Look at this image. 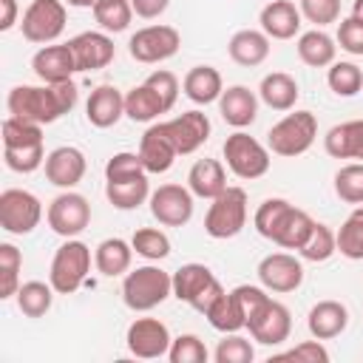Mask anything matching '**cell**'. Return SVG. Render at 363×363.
Wrapping results in <instances>:
<instances>
[{"label": "cell", "mask_w": 363, "mask_h": 363, "mask_svg": "<svg viewBox=\"0 0 363 363\" xmlns=\"http://www.w3.org/2000/svg\"><path fill=\"white\" fill-rule=\"evenodd\" d=\"M79 99V91L74 79L68 82H43V85H14L6 96V108L11 116L37 122V125H51L62 119L65 113L74 111Z\"/></svg>", "instance_id": "cell-1"}, {"label": "cell", "mask_w": 363, "mask_h": 363, "mask_svg": "<svg viewBox=\"0 0 363 363\" xmlns=\"http://www.w3.org/2000/svg\"><path fill=\"white\" fill-rule=\"evenodd\" d=\"M252 224L261 238L298 252L303 247V241L309 238L315 218L306 210L289 204L286 199H264L252 216Z\"/></svg>", "instance_id": "cell-2"}, {"label": "cell", "mask_w": 363, "mask_h": 363, "mask_svg": "<svg viewBox=\"0 0 363 363\" xmlns=\"http://www.w3.org/2000/svg\"><path fill=\"white\" fill-rule=\"evenodd\" d=\"M170 295H173V272H164L162 267L145 264L128 269L122 278V301L130 312H150L162 306Z\"/></svg>", "instance_id": "cell-3"}, {"label": "cell", "mask_w": 363, "mask_h": 363, "mask_svg": "<svg viewBox=\"0 0 363 363\" xmlns=\"http://www.w3.org/2000/svg\"><path fill=\"white\" fill-rule=\"evenodd\" d=\"M315 136H318V119H315V113L312 111H295V113H286L284 119H278L269 128L267 147L275 156L295 159V156H303L315 145Z\"/></svg>", "instance_id": "cell-4"}, {"label": "cell", "mask_w": 363, "mask_h": 363, "mask_svg": "<svg viewBox=\"0 0 363 363\" xmlns=\"http://www.w3.org/2000/svg\"><path fill=\"white\" fill-rule=\"evenodd\" d=\"M91 272V247L79 238H65V244L57 247L48 269V284L57 289V295H74Z\"/></svg>", "instance_id": "cell-5"}, {"label": "cell", "mask_w": 363, "mask_h": 363, "mask_svg": "<svg viewBox=\"0 0 363 363\" xmlns=\"http://www.w3.org/2000/svg\"><path fill=\"white\" fill-rule=\"evenodd\" d=\"M221 292H224V286L218 284V278L213 275V269L207 264L190 261L173 272V298H179L182 303L193 306L201 315L218 301Z\"/></svg>", "instance_id": "cell-6"}, {"label": "cell", "mask_w": 363, "mask_h": 363, "mask_svg": "<svg viewBox=\"0 0 363 363\" xmlns=\"http://www.w3.org/2000/svg\"><path fill=\"white\" fill-rule=\"evenodd\" d=\"M247 224V190L244 187H227L221 196H216L204 216V233L210 238H235Z\"/></svg>", "instance_id": "cell-7"}, {"label": "cell", "mask_w": 363, "mask_h": 363, "mask_svg": "<svg viewBox=\"0 0 363 363\" xmlns=\"http://www.w3.org/2000/svg\"><path fill=\"white\" fill-rule=\"evenodd\" d=\"M224 162L230 167L233 176L244 179V182H252V179H261L267 170H269V147H264L255 136L244 133V130H235L224 139Z\"/></svg>", "instance_id": "cell-8"}, {"label": "cell", "mask_w": 363, "mask_h": 363, "mask_svg": "<svg viewBox=\"0 0 363 363\" xmlns=\"http://www.w3.org/2000/svg\"><path fill=\"white\" fill-rule=\"evenodd\" d=\"M68 23V11L62 0H31L28 9L23 11L20 31L28 43L34 45H51Z\"/></svg>", "instance_id": "cell-9"}, {"label": "cell", "mask_w": 363, "mask_h": 363, "mask_svg": "<svg viewBox=\"0 0 363 363\" xmlns=\"http://www.w3.org/2000/svg\"><path fill=\"white\" fill-rule=\"evenodd\" d=\"M182 45V34L173 26L156 23V26H145L136 34H130L128 40V54L142 62V65H156L170 60Z\"/></svg>", "instance_id": "cell-10"}, {"label": "cell", "mask_w": 363, "mask_h": 363, "mask_svg": "<svg viewBox=\"0 0 363 363\" xmlns=\"http://www.w3.org/2000/svg\"><path fill=\"white\" fill-rule=\"evenodd\" d=\"M43 218V201L31 190L9 187L0 193V227L9 235H28Z\"/></svg>", "instance_id": "cell-11"}, {"label": "cell", "mask_w": 363, "mask_h": 363, "mask_svg": "<svg viewBox=\"0 0 363 363\" xmlns=\"http://www.w3.org/2000/svg\"><path fill=\"white\" fill-rule=\"evenodd\" d=\"M45 221H48L51 233H57L62 238H77L91 224V204L82 193L62 190L60 196L51 199V204L45 210Z\"/></svg>", "instance_id": "cell-12"}, {"label": "cell", "mask_w": 363, "mask_h": 363, "mask_svg": "<svg viewBox=\"0 0 363 363\" xmlns=\"http://www.w3.org/2000/svg\"><path fill=\"white\" fill-rule=\"evenodd\" d=\"M247 332L261 346H281L289 340L292 332V315L281 301L267 298L247 320Z\"/></svg>", "instance_id": "cell-13"}, {"label": "cell", "mask_w": 363, "mask_h": 363, "mask_svg": "<svg viewBox=\"0 0 363 363\" xmlns=\"http://www.w3.org/2000/svg\"><path fill=\"white\" fill-rule=\"evenodd\" d=\"M170 329L159 320V318H136L128 332H125V346L133 357L142 360H156V357H167L170 352Z\"/></svg>", "instance_id": "cell-14"}, {"label": "cell", "mask_w": 363, "mask_h": 363, "mask_svg": "<svg viewBox=\"0 0 363 363\" xmlns=\"http://www.w3.org/2000/svg\"><path fill=\"white\" fill-rule=\"evenodd\" d=\"M193 193L190 187L182 184H159L147 204H150V216L162 224V227H184L193 218Z\"/></svg>", "instance_id": "cell-15"}, {"label": "cell", "mask_w": 363, "mask_h": 363, "mask_svg": "<svg viewBox=\"0 0 363 363\" xmlns=\"http://www.w3.org/2000/svg\"><path fill=\"white\" fill-rule=\"evenodd\" d=\"M258 281L267 292H295L303 284V264L289 252H269L258 261Z\"/></svg>", "instance_id": "cell-16"}, {"label": "cell", "mask_w": 363, "mask_h": 363, "mask_svg": "<svg viewBox=\"0 0 363 363\" xmlns=\"http://www.w3.org/2000/svg\"><path fill=\"white\" fill-rule=\"evenodd\" d=\"M162 130L170 136L179 156H190L210 139V119L204 111H184L182 116L162 122Z\"/></svg>", "instance_id": "cell-17"}, {"label": "cell", "mask_w": 363, "mask_h": 363, "mask_svg": "<svg viewBox=\"0 0 363 363\" xmlns=\"http://www.w3.org/2000/svg\"><path fill=\"white\" fill-rule=\"evenodd\" d=\"M45 179L54 184V187H60V190H74L79 182H82V176H85V170H88V162H85V153L79 150V147H74V145H60V147H54L48 156H45Z\"/></svg>", "instance_id": "cell-18"}, {"label": "cell", "mask_w": 363, "mask_h": 363, "mask_svg": "<svg viewBox=\"0 0 363 363\" xmlns=\"http://www.w3.org/2000/svg\"><path fill=\"white\" fill-rule=\"evenodd\" d=\"M31 71L37 74L40 82H68L77 74V60L68 43H51L43 45L34 57H31Z\"/></svg>", "instance_id": "cell-19"}, {"label": "cell", "mask_w": 363, "mask_h": 363, "mask_svg": "<svg viewBox=\"0 0 363 363\" xmlns=\"http://www.w3.org/2000/svg\"><path fill=\"white\" fill-rule=\"evenodd\" d=\"M68 45L74 51L77 71H99L116 54V45L108 37V31H79L77 37L68 40Z\"/></svg>", "instance_id": "cell-20"}, {"label": "cell", "mask_w": 363, "mask_h": 363, "mask_svg": "<svg viewBox=\"0 0 363 363\" xmlns=\"http://www.w3.org/2000/svg\"><path fill=\"white\" fill-rule=\"evenodd\" d=\"M218 113L235 130L250 128L255 122V116H258V96H255V91H250L247 85L224 88L221 96H218Z\"/></svg>", "instance_id": "cell-21"}, {"label": "cell", "mask_w": 363, "mask_h": 363, "mask_svg": "<svg viewBox=\"0 0 363 363\" xmlns=\"http://www.w3.org/2000/svg\"><path fill=\"white\" fill-rule=\"evenodd\" d=\"M301 17L303 14L292 0H269L261 9L258 23L269 40H292L301 31Z\"/></svg>", "instance_id": "cell-22"}, {"label": "cell", "mask_w": 363, "mask_h": 363, "mask_svg": "<svg viewBox=\"0 0 363 363\" xmlns=\"http://www.w3.org/2000/svg\"><path fill=\"white\" fill-rule=\"evenodd\" d=\"M139 159H142V164H145V170L147 173H167L170 167H173V162H176V147H173V142H170V136L162 130V122H156V125H150L145 133H142V139H139Z\"/></svg>", "instance_id": "cell-23"}, {"label": "cell", "mask_w": 363, "mask_h": 363, "mask_svg": "<svg viewBox=\"0 0 363 363\" xmlns=\"http://www.w3.org/2000/svg\"><path fill=\"white\" fill-rule=\"evenodd\" d=\"M85 116L94 128H113L125 116V94L113 85H96L85 102Z\"/></svg>", "instance_id": "cell-24"}, {"label": "cell", "mask_w": 363, "mask_h": 363, "mask_svg": "<svg viewBox=\"0 0 363 363\" xmlns=\"http://www.w3.org/2000/svg\"><path fill=\"white\" fill-rule=\"evenodd\" d=\"M346 326H349V309H346V303L332 301V298L318 301L306 315V329L318 340H332V337L343 335Z\"/></svg>", "instance_id": "cell-25"}, {"label": "cell", "mask_w": 363, "mask_h": 363, "mask_svg": "<svg viewBox=\"0 0 363 363\" xmlns=\"http://www.w3.org/2000/svg\"><path fill=\"white\" fill-rule=\"evenodd\" d=\"M269 37L261 31V28H241L230 37L227 43V54L235 65H244V68H255L261 65L267 57H269Z\"/></svg>", "instance_id": "cell-26"}, {"label": "cell", "mask_w": 363, "mask_h": 363, "mask_svg": "<svg viewBox=\"0 0 363 363\" xmlns=\"http://www.w3.org/2000/svg\"><path fill=\"white\" fill-rule=\"evenodd\" d=\"M323 150L332 159H360L363 162V119H349L332 125L323 136Z\"/></svg>", "instance_id": "cell-27"}, {"label": "cell", "mask_w": 363, "mask_h": 363, "mask_svg": "<svg viewBox=\"0 0 363 363\" xmlns=\"http://www.w3.org/2000/svg\"><path fill=\"white\" fill-rule=\"evenodd\" d=\"M187 187L196 199H216L221 196L230 184H227V170L218 159H199L193 162V167L187 170Z\"/></svg>", "instance_id": "cell-28"}, {"label": "cell", "mask_w": 363, "mask_h": 363, "mask_svg": "<svg viewBox=\"0 0 363 363\" xmlns=\"http://www.w3.org/2000/svg\"><path fill=\"white\" fill-rule=\"evenodd\" d=\"M182 91L190 102L210 105V102H218V96L224 91V79H221L218 68H213V65H193L182 79Z\"/></svg>", "instance_id": "cell-29"}, {"label": "cell", "mask_w": 363, "mask_h": 363, "mask_svg": "<svg viewBox=\"0 0 363 363\" xmlns=\"http://www.w3.org/2000/svg\"><path fill=\"white\" fill-rule=\"evenodd\" d=\"M204 318H207V323H210L216 332H221V335L247 329V306H244V301L238 298L235 289H230V292L224 289V292L218 295V301L204 312Z\"/></svg>", "instance_id": "cell-30"}, {"label": "cell", "mask_w": 363, "mask_h": 363, "mask_svg": "<svg viewBox=\"0 0 363 363\" xmlns=\"http://www.w3.org/2000/svg\"><path fill=\"white\" fill-rule=\"evenodd\" d=\"M167 111H170V105L147 79L125 94V116L130 122H153Z\"/></svg>", "instance_id": "cell-31"}, {"label": "cell", "mask_w": 363, "mask_h": 363, "mask_svg": "<svg viewBox=\"0 0 363 363\" xmlns=\"http://www.w3.org/2000/svg\"><path fill=\"white\" fill-rule=\"evenodd\" d=\"M130 261H133V244L125 241V238H105L96 244L94 250V267L99 275L105 278H119L130 269Z\"/></svg>", "instance_id": "cell-32"}, {"label": "cell", "mask_w": 363, "mask_h": 363, "mask_svg": "<svg viewBox=\"0 0 363 363\" xmlns=\"http://www.w3.org/2000/svg\"><path fill=\"white\" fill-rule=\"evenodd\" d=\"M298 96H301V88L295 77H289L286 71H272L258 85V99L272 111H292Z\"/></svg>", "instance_id": "cell-33"}, {"label": "cell", "mask_w": 363, "mask_h": 363, "mask_svg": "<svg viewBox=\"0 0 363 363\" xmlns=\"http://www.w3.org/2000/svg\"><path fill=\"white\" fill-rule=\"evenodd\" d=\"M298 60L309 68H326L335 62V54H337V40L329 37L323 28H312V31H303L298 34Z\"/></svg>", "instance_id": "cell-34"}, {"label": "cell", "mask_w": 363, "mask_h": 363, "mask_svg": "<svg viewBox=\"0 0 363 363\" xmlns=\"http://www.w3.org/2000/svg\"><path fill=\"white\" fill-rule=\"evenodd\" d=\"M105 199L116 210H136L150 199V184L147 176L139 179H125V182H105Z\"/></svg>", "instance_id": "cell-35"}, {"label": "cell", "mask_w": 363, "mask_h": 363, "mask_svg": "<svg viewBox=\"0 0 363 363\" xmlns=\"http://www.w3.org/2000/svg\"><path fill=\"white\" fill-rule=\"evenodd\" d=\"M54 286L51 284H45V281H26V284H20V289H17V309L26 315V318H43L48 309H51V303H54Z\"/></svg>", "instance_id": "cell-36"}, {"label": "cell", "mask_w": 363, "mask_h": 363, "mask_svg": "<svg viewBox=\"0 0 363 363\" xmlns=\"http://www.w3.org/2000/svg\"><path fill=\"white\" fill-rule=\"evenodd\" d=\"M337 235V252L349 261H363V204H357L346 221L340 224Z\"/></svg>", "instance_id": "cell-37"}, {"label": "cell", "mask_w": 363, "mask_h": 363, "mask_svg": "<svg viewBox=\"0 0 363 363\" xmlns=\"http://www.w3.org/2000/svg\"><path fill=\"white\" fill-rule=\"evenodd\" d=\"M91 11H94V20L99 23V28L108 31V34L125 31L130 26V20H133L130 0H96Z\"/></svg>", "instance_id": "cell-38"}, {"label": "cell", "mask_w": 363, "mask_h": 363, "mask_svg": "<svg viewBox=\"0 0 363 363\" xmlns=\"http://www.w3.org/2000/svg\"><path fill=\"white\" fill-rule=\"evenodd\" d=\"M335 252H337V235H335V233H332L326 224L315 221V227H312L309 238L303 241V247L298 250V255H301L303 261L323 264V261H329Z\"/></svg>", "instance_id": "cell-39"}, {"label": "cell", "mask_w": 363, "mask_h": 363, "mask_svg": "<svg viewBox=\"0 0 363 363\" xmlns=\"http://www.w3.org/2000/svg\"><path fill=\"white\" fill-rule=\"evenodd\" d=\"M20 269H23V252L3 241L0 244V298L9 301L20 289Z\"/></svg>", "instance_id": "cell-40"}, {"label": "cell", "mask_w": 363, "mask_h": 363, "mask_svg": "<svg viewBox=\"0 0 363 363\" xmlns=\"http://www.w3.org/2000/svg\"><path fill=\"white\" fill-rule=\"evenodd\" d=\"M31 145H43V125L9 113L3 119V147H31Z\"/></svg>", "instance_id": "cell-41"}, {"label": "cell", "mask_w": 363, "mask_h": 363, "mask_svg": "<svg viewBox=\"0 0 363 363\" xmlns=\"http://www.w3.org/2000/svg\"><path fill=\"white\" fill-rule=\"evenodd\" d=\"M130 244H133V252L142 255L145 261H162L170 255V238L156 227H139L130 235Z\"/></svg>", "instance_id": "cell-42"}, {"label": "cell", "mask_w": 363, "mask_h": 363, "mask_svg": "<svg viewBox=\"0 0 363 363\" xmlns=\"http://www.w3.org/2000/svg\"><path fill=\"white\" fill-rule=\"evenodd\" d=\"M326 85L337 96H354L363 91V71L354 62H332L326 71Z\"/></svg>", "instance_id": "cell-43"}, {"label": "cell", "mask_w": 363, "mask_h": 363, "mask_svg": "<svg viewBox=\"0 0 363 363\" xmlns=\"http://www.w3.org/2000/svg\"><path fill=\"white\" fill-rule=\"evenodd\" d=\"M335 193L346 204H363V162H349L335 173Z\"/></svg>", "instance_id": "cell-44"}, {"label": "cell", "mask_w": 363, "mask_h": 363, "mask_svg": "<svg viewBox=\"0 0 363 363\" xmlns=\"http://www.w3.org/2000/svg\"><path fill=\"white\" fill-rule=\"evenodd\" d=\"M213 360H216V363H252V360H255V349H252V343H250L247 337H241L238 332H227V335L218 340V346H216V352H213Z\"/></svg>", "instance_id": "cell-45"}, {"label": "cell", "mask_w": 363, "mask_h": 363, "mask_svg": "<svg viewBox=\"0 0 363 363\" xmlns=\"http://www.w3.org/2000/svg\"><path fill=\"white\" fill-rule=\"evenodd\" d=\"M210 352L204 346V340L199 335H179L173 337L170 343V352H167V360L170 363H207Z\"/></svg>", "instance_id": "cell-46"}, {"label": "cell", "mask_w": 363, "mask_h": 363, "mask_svg": "<svg viewBox=\"0 0 363 363\" xmlns=\"http://www.w3.org/2000/svg\"><path fill=\"white\" fill-rule=\"evenodd\" d=\"M3 162L14 173H34L37 167L45 164V147L31 145V147H3Z\"/></svg>", "instance_id": "cell-47"}, {"label": "cell", "mask_w": 363, "mask_h": 363, "mask_svg": "<svg viewBox=\"0 0 363 363\" xmlns=\"http://www.w3.org/2000/svg\"><path fill=\"white\" fill-rule=\"evenodd\" d=\"M139 176H147L139 153L122 150L105 162V182H125V179H139Z\"/></svg>", "instance_id": "cell-48"}, {"label": "cell", "mask_w": 363, "mask_h": 363, "mask_svg": "<svg viewBox=\"0 0 363 363\" xmlns=\"http://www.w3.org/2000/svg\"><path fill=\"white\" fill-rule=\"evenodd\" d=\"M281 360H292V363H329V352L315 337V340H303V343H298V346L269 357V363H281Z\"/></svg>", "instance_id": "cell-49"}, {"label": "cell", "mask_w": 363, "mask_h": 363, "mask_svg": "<svg viewBox=\"0 0 363 363\" xmlns=\"http://www.w3.org/2000/svg\"><path fill=\"white\" fill-rule=\"evenodd\" d=\"M298 9L309 23H315V28L340 20V0H301Z\"/></svg>", "instance_id": "cell-50"}, {"label": "cell", "mask_w": 363, "mask_h": 363, "mask_svg": "<svg viewBox=\"0 0 363 363\" xmlns=\"http://www.w3.org/2000/svg\"><path fill=\"white\" fill-rule=\"evenodd\" d=\"M340 51L352 54V57H363V23L354 17H343L337 23V34H335Z\"/></svg>", "instance_id": "cell-51"}, {"label": "cell", "mask_w": 363, "mask_h": 363, "mask_svg": "<svg viewBox=\"0 0 363 363\" xmlns=\"http://www.w3.org/2000/svg\"><path fill=\"white\" fill-rule=\"evenodd\" d=\"M130 6H133V14H136V17H142V20H156V17H162V14L167 11L170 0H130Z\"/></svg>", "instance_id": "cell-52"}, {"label": "cell", "mask_w": 363, "mask_h": 363, "mask_svg": "<svg viewBox=\"0 0 363 363\" xmlns=\"http://www.w3.org/2000/svg\"><path fill=\"white\" fill-rule=\"evenodd\" d=\"M17 23V0H0V31H11Z\"/></svg>", "instance_id": "cell-53"}, {"label": "cell", "mask_w": 363, "mask_h": 363, "mask_svg": "<svg viewBox=\"0 0 363 363\" xmlns=\"http://www.w3.org/2000/svg\"><path fill=\"white\" fill-rule=\"evenodd\" d=\"M62 3L71 6V9H94L96 0H62Z\"/></svg>", "instance_id": "cell-54"}, {"label": "cell", "mask_w": 363, "mask_h": 363, "mask_svg": "<svg viewBox=\"0 0 363 363\" xmlns=\"http://www.w3.org/2000/svg\"><path fill=\"white\" fill-rule=\"evenodd\" d=\"M352 17L363 23V0H354V3H352Z\"/></svg>", "instance_id": "cell-55"}]
</instances>
